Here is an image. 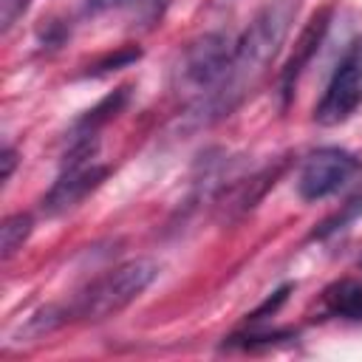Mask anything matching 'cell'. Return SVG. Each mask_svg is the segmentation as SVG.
Wrapping results in <instances>:
<instances>
[{"label":"cell","instance_id":"cell-5","mask_svg":"<svg viewBox=\"0 0 362 362\" xmlns=\"http://www.w3.org/2000/svg\"><path fill=\"white\" fill-rule=\"evenodd\" d=\"M359 173H362V164L354 153L339 147H322L305 158L297 178V192L303 201H320L345 189Z\"/></svg>","mask_w":362,"mask_h":362},{"label":"cell","instance_id":"cell-8","mask_svg":"<svg viewBox=\"0 0 362 362\" xmlns=\"http://www.w3.org/2000/svg\"><path fill=\"white\" fill-rule=\"evenodd\" d=\"M322 305L331 317L362 320V283L359 280H337L322 291Z\"/></svg>","mask_w":362,"mask_h":362},{"label":"cell","instance_id":"cell-14","mask_svg":"<svg viewBox=\"0 0 362 362\" xmlns=\"http://www.w3.org/2000/svg\"><path fill=\"white\" fill-rule=\"evenodd\" d=\"M28 3L31 0H0V23H3V31L17 23V17L28 8Z\"/></svg>","mask_w":362,"mask_h":362},{"label":"cell","instance_id":"cell-6","mask_svg":"<svg viewBox=\"0 0 362 362\" xmlns=\"http://www.w3.org/2000/svg\"><path fill=\"white\" fill-rule=\"evenodd\" d=\"M107 167L102 164H76V167H65L62 175L54 181V187L48 189V195L42 198V209L48 215H59L74 209L76 204H82L93 189L102 187V181L107 178Z\"/></svg>","mask_w":362,"mask_h":362},{"label":"cell","instance_id":"cell-7","mask_svg":"<svg viewBox=\"0 0 362 362\" xmlns=\"http://www.w3.org/2000/svg\"><path fill=\"white\" fill-rule=\"evenodd\" d=\"M328 14H331V8H322L320 14H314L311 20H308V25L303 28V34H300V40H297V45H294V54H291V59L286 62V68H283V93L288 96L291 90H294V82H297V76H300V71L311 62V57L317 54V48H320V42H322V37H325V31H328Z\"/></svg>","mask_w":362,"mask_h":362},{"label":"cell","instance_id":"cell-1","mask_svg":"<svg viewBox=\"0 0 362 362\" xmlns=\"http://www.w3.org/2000/svg\"><path fill=\"white\" fill-rule=\"evenodd\" d=\"M294 8H297V0H274L249 23L243 37L235 42L229 74H226L221 90L212 96V105H218V110H229L232 102L274 59V54L280 51L283 40H286Z\"/></svg>","mask_w":362,"mask_h":362},{"label":"cell","instance_id":"cell-4","mask_svg":"<svg viewBox=\"0 0 362 362\" xmlns=\"http://www.w3.org/2000/svg\"><path fill=\"white\" fill-rule=\"evenodd\" d=\"M362 105V34L351 40L348 51L337 62L322 99L314 107V119L325 127L348 122Z\"/></svg>","mask_w":362,"mask_h":362},{"label":"cell","instance_id":"cell-9","mask_svg":"<svg viewBox=\"0 0 362 362\" xmlns=\"http://www.w3.org/2000/svg\"><path fill=\"white\" fill-rule=\"evenodd\" d=\"M127 93H130V88H119V90H113L110 96H105L96 107H90V110L76 122L74 136H76V139H93V136H96V130H99L107 119H113V116H116V110L124 105Z\"/></svg>","mask_w":362,"mask_h":362},{"label":"cell","instance_id":"cell-11","mask_svg":"<svg viewBox=\"0 0 362 362\" xmlns=\"http://www.w3.org/2000/svg\"><path fill=\"white\" fill-rule=\"evenodd\" d=\"M359 212H362V198H351V201L342 206V212H337L334 218H328V221L314 232V238H325V235H331V232L342 229V226H345L348 221H354Z\"/></svg>","mask_w":362,"mask_h":362},{"label":"cell","instance_id":"cell-12","mask_svg":"<svg viewBox=\"0 0 362 362\" xmlns=\"http://www.w3.org/2000/svg\"><path fill=\"white\" fill-rule=\"evenodd\" d=\"M161 0H90L88 11H110V8H150L153 14L158 11Z\"/></svg>","mask_w":362,"mask_h":362},{"label":"cell","instance_id":"cell-2","mask_svg":"<svg viewBox=\"0 0 362 362\" xmlns=\"http://www.w3.org/2000/svg\"><path fill=\"white\" fill-rule=\"evenodd\" d=\"M158 274V266L153 260L136 257L127 260L122 266H116L113 272L102 274L99 280H93L71 305V314L76 317H88V320H102L110 317L116 311H122L124 305H130Z\"/></svg>","mask_w":362,"mask_h":362},{"label":"cell","instance_id":"cell-3","mask_svg":"<svg viewBox=\"0 0 362 362\" xmlns=\"http://www.w3.org/2000/svg\"><path fill=\"white\" fill-rule=\"evenodd\" d=\"M232 51H235V45H229V40L221 34H206L198 42H192L184 51L181 65L175 71L178 88H184V93H195V96H201V93L215 96L229 74Z\"/></svg>","mask_w":362,"mask_h":362},{"label":"cell","instance_id":"cell-15","mask_svg":"<svg viewBox=\"0 0 362 362\" xmlns=\"http://www.w3.org/2000/svg\"><path fill=\"white\" fill-rule=\"evenodd\" d=\"M0 164H3V170H0V178H3V181H8V175H11L14 164H17V153H14L11 147H6V150H3V158H0Z\"/></svg>","mask_w":362,"mask_h":362},{"label":"cell","instance_id":"cell-13","mask_svg":"<svg viewBox=\"0 0 362 362\" xmlns=\"http://www.w3.org/2000/svg\"><path fill=\"white\" fill-rule=\"evenodd\" d=\"M139 57H141V51H139V48H124V51L110 54L107 59L96 62V65L90 68V74H107V71H116L119 65H130V62H136Z\"/></svg>","mask_w":362,"mask_h":362},{"label":"cell","instance_id":"cell-10","mask_svg":"<svg viewBox=\"0 0 362 362\" xmlns=\"http://www.w3.org/2000/svg\"><path fill=\"white\" fill-rule=\"evenodd\" d=\"M28 235H31V215H23V212L8 215L0 226V255H3V260H8L25 243Z\"/></svg>","mask_w":362,"mask_h":362}]
</instances>
